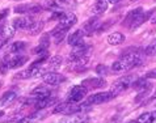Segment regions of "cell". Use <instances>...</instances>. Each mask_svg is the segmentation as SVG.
<instances>
[{
    "instance_id": "8",
    "label": "cell",
    "mask_w": 156,
    "mask_h": 123,
    "mask_svg": "<svg viewBox=\"0 0 156 123\" xmlns=\"http://www.w3.org/2000/svg\"><path fill=\"white\" fill-rule=\"evenodd\" d=\"M88 62H89V54L81 56V58H79V59L72 60L71 65H70V69H72V71H77V72L83 71V69H85L87 67H88Z\"/></svg>"
},
{
    "instance_id": "40",
    "label": "cell",
    "mask_w": 156,
    "mask_h": 123,
    "mask_svg": "<svg viewBox=\"0 0 156 123\" xmlns=\"http://www.w3.org/2000/svg\"><path fill=\"white\" fill-rule=\"evenodd\" d=\"M109 3H113V4H115V3H118V2H121V0H108Z\"/></svg>"
},
{
    "instance_id": "34",
    "label": "cell",
    "mask_w": 156,
    "mask_h": 123,
    "mask_svg": "<svg viewBox=\"0 0 156 123\" xmlns=\"http://www.w3.org/2000/svg\"><path fill=\"white\" fill-rule=\"evenodd\" d=\"M156 52V39L146 49V55H152Z\"/></svg>"
},
{
    "instance_id": "10",
    "label": "cell",
    "mask_w": 156,
    "mask_h": 123,
    "mask_svg": "<svg viewBox=\"0 0 156 123\" xmlns=\"http://www.w3.org/2000/svg\"><path fill=\"white\" fill-rule=\"evenodd\" d=\"M87 121H88V115H85L84 113H76L60 119L59 123H85Z\"/></svg>"
},
{
    "instance_id": "43",
    "label": "cell",
    "mask_w": 156,
    "mask_h": 123,
    "mask_svg": "<svg viewBox=\"0 0 156 123\" xmlns=\"http://www.w3.org/2000/svg\"><path fill=\"white\" fill-rule=\"evenodd\" d=\"M129 123H138L136 121H131V122H129Z\"/></svg>"
},
{
    "instance_id": "21",
    "label": "cell",
    "mask_w": 156,
    "mask_h": 123,
    "mask_svg": "<svg viewBox=\"0 0 156 123\" xmlns=\"http://www.w3.org/2000/svg\"><path fill=\"white\" fill-rule=\"evenodd\" d=\"M28 62V56L25 55H15L13 58L9 60V68H19L23 64H25Z\"/></svg>"
},
{
    "instance_id": "22",
    "label": "cell",
    "mask_w": 156,
    "mask_h": 123,
    "mask_svg": "<svg viewBox=\"0 0 156 123\" xmlns=\"http://www.w3.org/2000/svg\"><path fill=\"white\" fill-rule=\"evenodd\" d=\"M152 13H154V9H152V11H150V12H147V13H142V15H140L139 17H138V19H136L135 21H134V24H133L131 26H130V29L134 30V29L139 28V26H140L142 24H144V21H147V20L150 19V16L152 15Z\"/></svg>"
},
{
    "instance_id": "42",
    "label": "cell",
    "mask_w": 156,
    "mask_h": 123,
    "mask_svg": "<svg viewBox=\"0 0 156 123\" xmlns=\"http://www.w3.org/2000/svg\"><path fill=\"white\" fill-rule=\"evenodd\" d=\"M3 115H4V113H3V111H0V117H3Z\"/></svg>"
},
{
    "instance_id": "18",
    "label": "cell",
    "mask_w": 156,
    "mask_h": 123,
    "mask_svg": "<svg viewBox=\"0 0 156 123\" xmlns=\"http://www.w3.org/2000/svg\"><path fill=\"white\" fill-rule=\"evenodd\" d=\"M55 102H57V98L49 96V97H43V98L37 100V102L34 104V106H36L38 110H41V109H46V107L51 106V105H54Z\"/></svg>"
},
{
    "instance_id": "17",
    "label": "cell",
    "mask_w": 156,
    "mask_h": 123,
    "mask_svg": "<svg viewBox=\"0 0 156 123\" xmlns=\"http://www.w3.org/2000/svg\"><path fill=\"white\" fill-rule=\"evenodd\" d=\"M83 37H84V32L81 29L79 30H75L70 37H68V45L70 46H76V45H79V43L83 42Z\"/></svg>"
},
{
    "instance_id": "29",
    "label": "cell",
    "mask_w": 156,
    "mask_h": 123,
    "mask_svg": "<svg viewBox=\"0 0 156 123\" xmlns=\"http://www.w3.org/2000/svg\"><path fill=\"white\" fill-rule=\"evenodd\" d=\"M138 123H152L154 122V115L152 113H144L139 115V118L136 119Z\"/></svg>"
},
{
    "instance_id": "39",
    "label": "cell",
    "mask_w": 156,
    "mask_h": 123,
    "mask_svg": "<svg viewBox=\"0 0 156 123\" xmlns=\"http://www.w3.org/2000/svg\"><path fill=\"white\" fill-rule=\"evenodd\" d=\"M7 43V39H4V38H0V49H2V47L4 46Z\"/></svg>"
},
{
    "instance_id": "20",
    "label": "cell",
    "mask_w": 156,
    "mask_h": 123,
    "mask_svg": "<svg viewBox=\"0 0 156 123\" xmlns=\"http://www.w3.org/2000/svg\"><path fill=\"white\" fill-rule=\"evenodd\" d=\"M123 41H125V36L122 33H119V32H114V33L109 34V37H108V43L112 45V46L121 45Z\"/></svg>"
},
{
    "instance_id": "37",
    "label": "cell",
    "mask_w": 156,
    "mask_h": 123,
    "mask_svg": "<svg viewBox=\"0 0 156 123\" xmlns=\"http://www.w3.org/2000/svg\"><path fill=\"white\" fill-rule=\"evenodd\" d=\"M146 77L147 79H156V69H151L146 73Z\"/></svg>"
},
{
    "instance_id": "14",
    "label": "cell",
    "mask_w": 156,
    "mask_h": 123,
    "mask_svg": "<svg viewBox=\"0 0 156 123\" xmlns=\"http://www.w3.org/2000/svg\"><path fill=\"white\" fill-rule=\"evenodd\" d=\"M142 13H143L142 8H135V9L130 11V12L127 13L126 19H125V21H123V25H125V26H129V28H130V26L134 24V21H135L138 17L142 15Z\"/></svg>"
},
{
    "instance_id": "9",
    "label": "cell",
    "mask_w": 156,
    "mask_h": 123,
    "mask_svg": "<svg viewBox=\"0 0 156 123\" xmlns=\"http://www.w3.org/2000/svg\"><path fill=\"white\" fill-rule=\"evenodd\" d=\"M98 25H100V21L97 17H93V19H89L87 23L83 25V32L84 34H87V36H92V34L94 32H97L98 30Z\"/></svg>"
},
{
    "instance_id": "4",
    "label": "cell",
    "mask_w": 156,
    "mask_h": 123,
    "mask_svg": "<svg viewBox=\"0 0 156 123\" xmlns=\"http://www.w3.org/2000/svg\"><path fill=\"white\" fill-rule=\"evenodd\" d=\"M62 65V58L60 56H51L50 59L45 60L43 63H41V68H42V72L43 75L49 73V72H54Z\"/></svg>"
},
{
    "instance_id": "1",
    "label": "cell",
    "mask_w": 156,
    "mask_h": 123,
    "mask_svg": "<svg viewBox=\"0 0 156 123\" xmlns=\"http://www.w3.org/2000/svg\"><path fill=\"white\" fill-rule=\"evenodd\" d=\"M140 63H142V59L138 52H127V54H125L119 60L114 62L113 65H112V71L117 72V73L127 72L131 68L139 65Z\"/></svg>"
},
{
    "instance_id": "32",
    "label": "cell",
    "mask_w": 156,
    "mask_h": 123,
    "mask_svg": "<svg viewBox=\"0 0 156 123\" xmlns=\"http://www.w3.org/2000/svg\"><path fill=\"white\" fill-rule=\"evenodd\" d=\"M58 3L60 4V7H68V8L76 5V0H58Z\"/></svg>"
},
{
    "instance_id": "24",
    "label": "cell",
    "mask_w": 156,
    "mask_h": 123,
    "mask_svg": "<svg viewBox=\"0 0 156 123\" xmlns=\"http://www.w3.org/2000/svg\"><path fill=\"white\" fill-rule=\"evenodd\" d=\"M108 5H109L108 0H96V4H94V12H96V15H102L108 9Z\"/></svg>"
},
{
    "instance_id": "11",
    "label": "cell",
    "mask_w": 156,
    "mask_h": 123,
    "mask_svg": "<svg viewBox=\"0 0 156 123\" xmlns=\"http://www.w3.org/2000/svg\"><path fill=\"white\" fill-rule=\"evenodd\" d=\"M49 46H50V36L49 34H43L42 38H41V41H40V45H38L36 49L33 50V54H45V52H47V49H49Z\"/></svg>"
},
{
    "instance_id": "44",
    "label": "cell",
    "mask_w": 156,
    "mask_h": 123,
    "mask_svg": "<svg viewBox=\"0 0 156 123\" xmlns=\"http://www.w3.org/2000/svg\"><path fill=\"white\" fill-rule=\"evenodd\" d=\"M152 115H154V118H156V111H155V113H152Z\"/></svg>"
},
{
    "instance_id": "25",
    "label": "cell",
    "mask_w": 156,
    "mask_h": 123,
    "mask_svg": "<svg viewBox=\"0 0 156 123\" xmlns=\"http://www.w3.org/2000/svg\"><path fill=\"white\" fill-rule=\"evenodd\" d=\"M42 29H43V23H42V21H34V23L30 25V28L28 30H29V34L36 36V34L42 32Z\"/></svg>"
},
{
    "instance_id": "38",
    "label": "cell",
    "mask_w": 156,
    "mask_h": 123,
    "mask_svg": "<svg viewBox=\"0 0 156 123\" xmlns=\"http://www.w3.org/2000/svg\"><path fill=\"white\" fill-rule=\"evenodd\" d=\"M7 15H8V9H4L2 13H0V21H2L3 19H5Z\"/></svg>"
},
{
    "instance_id": "19",
    "label": "cell",
    "mask_w": 156,
    "mask_h": 123,
    "mask_svg": "<svg viewBox=\"0 0 156 123\" xmlns=\"http://www.w3.org/2000/svg\"><path fill=\"white\" fill-rule=\"evenodd\" d=\"M16 97H17V94L15 92H5V93L0 97V106L2 107L9 106V105L16 100Z\"/></svg>"
},
{
    "instance_id": "28",
    "label": "cell",
    "mask_w": 156,
    "mask_h": 123,
    "mask_svg": "<svg viewBox=\"0 0 156 123\" xmlns=\"http://www.w3.org/2000/svg\"><path fill=\"white\" fill-rule=\"evenodd\" d=\"M9 55H5L3 58V60H2V63H0V73L2 75H5L7 73V71L9 69Z\"/></svg>"
},
{
    "instance_id": "3",
    "label": "cell",
    "mask_w": 156,
    "mask_h": 123,
    "mask_svg": "<svg viewBox=\"0 0 156 123\" xmlns=\"http://www.w3.org/2000/svg\"><path fill=\"white\" fill-rule=\"evenodd\" d=\"M134 81H135V77H134L133 75H126V76L118 79V80L114 83L113 86H112V89H110V92L114 96H117V94H119L121 92H123L125 89H127L129 86H131Z\"/></svg>"
},
{
    "instance_id": "41",
    "label": "cell",
    "mask_w": 156,
    "mask_h": 123,
    "mask_svg": "<svg viewBox=\"0 0 156 123\" xmlns=\"http://www.w3.org/2000/svg\"><path fill=\"white\" fill-rule=\"evenodd\" d=\"M155 98H156V90L154 92V96H152V100H155Z\"/></svg>"
},
{
    "instance_id": "2",
    "label": "cell",
    "mask_w": 156,
    "mask_h": 123,
    "mask_svg": "<svg viewBox=\"0 0 156 123\" xmlns=\"http://www.w3.org/2000/svg\"><path fill=\"white\" fill-rule=\"evenodd\" d=\"M77 23V17L73 15V13H68V15H64V17L62 20H59V24L55 26L51 32V36H55L58 33H62V32H68V29L72 28L73 25Z\"/></svg>"
},
{
    "instance_id": "7",
    "label": "cell",
    "mask_w": 156,
    "mask_h": 123,
    "mask_svg": "<svg viewBox=\"0 0 156 123\" xmlns=\"http://www.w3.org/2000/svg\"><path fill=\"white\" fill-rule=\"evenodd\" d=\"M42 79H43V83L47 85H58L62 81L66 80L64 76H62V75H59V73H55V72H49V73L43 75Z\"/></svg>"
},
{
    "instance_id": "27",
    "label": "cell",
    "mask_w": 156,
    "mask_h": 123,
    "mask_svg": "<svg viewBox=\"0 0 156 123\" xmlns=\"http://www.w3.org/2000/svg\"><path fill=\"white\" fill-rule=\"evenodd\" d=\"M25 47H27L25 42H15V43L11 45L9 51L13 52V54H19V52H23L25 50Z\"/></svg>"
},
{
    "instance_id": "23",
    "label": "cell",
    "mask_w": 156,
    "mask_h": 123,
    "mask_svg": "<svg viewBox=\"0 0 156 123\" xmlns=\"http://www.w3.org/2000/svg\"><path fill=\"white\" fill-rule=\"evenodd\" d=\"M42 118V113H34L32 114V115H28V117H23V118H20L19 121H17L16 123H34V122H37V121H40Z\"/></svg>"
},
{
    "instance_id": "35",
    "label": "cell",
    "mask_w": 156,
    "mask_h": 123,
    "mask_svg": "<svg viewBox=\"0 0 156 123\" xmlns=\"http://www.w3.org/2000/svg\"><path fill=\"white\" fill-rule=\"evenodd\" d=\"M63 17H64V13L62 11H54V13L50 17V20H62Z\"/></svg>"
},
{
    "instance_id": "31",
    "label": "cell",
    "mask_w": 156,
    "mask_h": 123,
    "mask_svg": "<svg viewBox=\"0 0 156 123\" xmlns=\"http://www.w3.org/2000/svg\"><path fill=\"white\" fill-rule=\"evenodd\" d=\"M96 72L100 75V76H108V75H110L109 68H108L105 64H98L96 67Z\"/></svg>"
},
{
    "instance_id": "5",
    "label": "cell",
    "mask_w": 156,
    "mask_h": 123,
    "mask_svg": "<svg viewBox=\"0 0 156 123\" xmlns=\"http://www.w3.org/2000/svg\"><path fill=\"white\" fill-rule=\"evenodd\" d=\"M87 92H88V88H85L84 85H75L72 86V89L70 90V94H68V102L72 104H77L80 102L81 100L85 97Z\"/></svg>"
},
{
    "instance_id": "15",
    "label": "cell",
    "mask_w": 156,
    "mask_h": 123,
    "mask_svg": "<svg viewBox=\"0 0 156 123\" xmlns=\"http://www.w3.org/2000/svg\"><path fill=\"white\" fill-rule=\"evenodd\" d=\"M34 21L30 17H20V19H15L13 20V26L16 29H29Z\"/></svg>"
},
{
    "instance_id": "30",
    "label": "cell",
    "mask_w": 156,
    "mask_h": 123,
    "mask_svg": "<svg viewBox=\"0 0 156 123\" xmlns=\"http://www.w3.org/2000/svg\"><path fill=\"white\" fill-rule=\"evenodd\" d=\"M45 8L51 11H58L60 8V4L58 3V0H47V3L45 4Z\"/></svg>"
},
{
    "instance_id": "16",
    "label": "cell",
    "mask_w": 156,
    "mask_h": 123,
    "mask_svg": "<svg viewBox=\"0 0 156 123\" xmlns=\"http://www.w3.org/2000/svg\"><path fill=\"white\" fill-rule=\"evenodd\" d=\"M15 30L16 28L13 26V24L9 25V24H5V25H3L2 28H0V38H4V39H9L15 36Z\"/></svg>"
},
{
    "instance_id": "36",
    "label": "cell",
    "mask_w": 156,
    "mask_h": 123,
    "mask_svg": "<svg viewBox=\"0 0 156 123\" xmlns=\"http://www.w3.org/2000/svg\"><path fill=\"white\" fill-rule=\"evenodd\" d=\"M42 11V7L41 5H30V9L29 13H38Z\"/></svg>"
},
{
    "instance_id": "26",
    "label": "cell",
    "mask_w": 156,
    "mask_h": 123,
    "mask_svg": "<svg viewBox=\"0 0 156 123\" xmlns=\"http://www.w3.org/2000/svg\"><path fill=\"white\" fill-rule=\"evenodd\" d=\"M133 86L135 88V89H138V90H144V89H148V88H151V85H150V83L146 80V77L144 79H139V80H135L133 83Z\"/></svg>"
},
{
    "instance_id": "6",
    "label": "cell",
    "mask_w": 156,
    "mask_h": 123,
    "mask_svg": "<svg viewBox=\"0 0 156 123\" xmlns=\"http://www.w3.org/2000/svg\"><path fill=\"white\" fill-rule=\"evenodd\" d=\"M115 96L112 93V92H101V93H96V94L89 96L88 100H87V104H88L89 106L90 105H100V104L108 102V101H110Z\"/></svg>"
},
{
    "instance_id": "33",
    "label": "cell",
    "mask_w": 156,
    "mask_h": 123,
    "mask_svg": "<svg viewBox=\"0 0 156 123\" xmlns=\"http://www.w3.org/2000/svg\"><path fill=\"white\" fill-rule=\"evenodd\" d=\"M29 9H30L29 4H21V5H17L15 8V12L16 13H25V12H29Z\"/></svg>"
},
{
    "instance_id": "13",
    "label": "cell",
    "mask_w": 156,
    "mask_h": 123,
    "mask_svg": "<svg viewBox=\"0 0 156 123\" xmlns=\"http://www.w3.org/2000/svg\"><path fill=\"white\" fill-rule=\"evenodd\" d=\"M50 96V89L45 85H40L37 86L36 89L32 90L30 93V97L34 98V100H40V98H43V97H49Z\"/></svg>"
},
{
    "instance_id": "12",
    "label": "cell",
    "mask_w": 156,
    "mask_h": 123,
    "mask_svg": "<svg viewBox=\"0 0 156 123\" xmlns=\"http://www.w3.org/2000/svg\"><path fill=\"white\" fill-rule=\"evenodd\" d=\"M85 88H92V89H98V88H104L106 85L105 79L102 77H96V79H87L81 83Z\"/></svg>"
}]
</instances>
